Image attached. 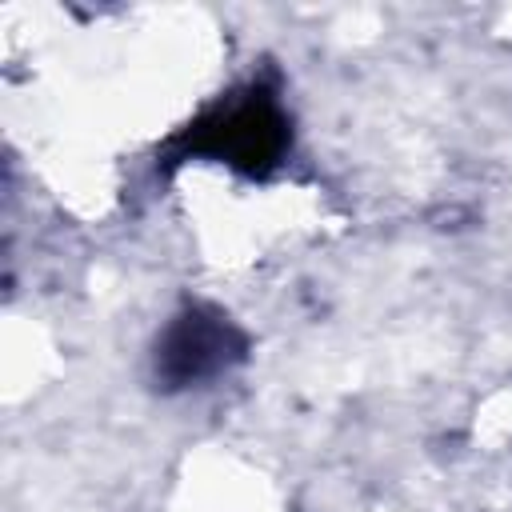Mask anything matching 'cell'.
<instances>
[{
	"label": "cell",
	"mask_w": 512,
	"mask_h": 512,
	"mask_svg": "<svg viewBox=\"0 0 512 512\" xmlns=\"http://www.w3.org/2000/svg\"><path fill=\"white\" fill-rule=\"evenodd\" d=\"M288 116L280 108V100L252 84L248 92L208 108L196 124H188L176 136V160L188 156H212L228 168H240L248 176H264L280 164V156L288 152Z\"/></svg>",
	"instance_id": "obj_1"
},
{
	"label": "cell",
	"mask_w": 512,
	"mask_h": 512,
	"mask_svg": "<svg viewBox=\"0 0 512 512\" xmlns=\"http://www.w3.org/2000/svg\"><path fill=\"white\" fill-rule=\"evenodd\" d=\"M244 352H248L244 332L220 308L192 304L180 316H172V324L160 332L152 368L164 388H196L240 364Z\"/></svg>",
	"instance_id": "obj_2"
}]
</instances>
